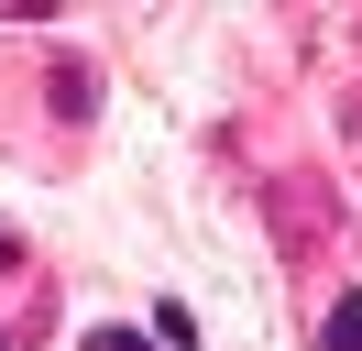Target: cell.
Listing matches in <instances>:
<instances>
[{
  "mask_svg": "<svg viewBox=\"0 0 362 351\" xmlns=\"http://www.w3.org/2000/svg\"><path fill=\"white\" fill-rule=\"evenodd\" d=\"M318 340H329V351H362V285H351V297L329 307V329H318Z\"/></svg>",
  "mask_w": 362,
  "mask_h": 351,
  "instance_id": "obj_1",
  "label": "cell"
},
{
  "mask_svg": "<svg viewBox=\"0 0 362 351\" xmlns=\"http://www.w3.org/2000/svg\"><path fill=\"white\" fill-rule=\"evenodd\" d=\"M88 351H143V340H132V329H88Z\"/></svg>",
  "mask_w": 362,
  "mask_h": 351,
  "instance_id": "obj_2",
  "label": "cell"
}]
</instances>
